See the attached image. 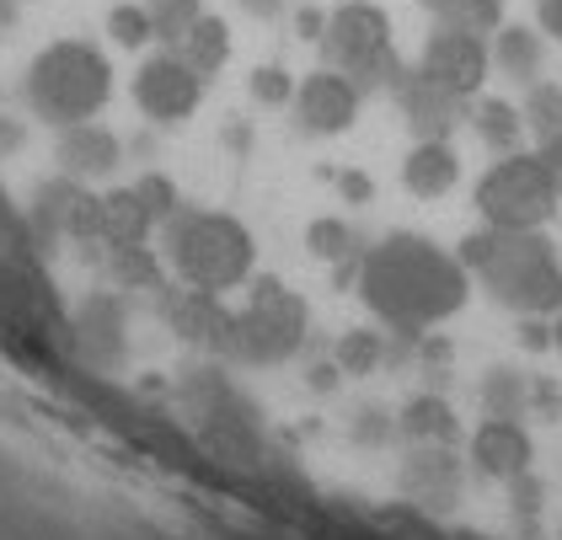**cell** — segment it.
I'll list each match as a JSON object with an SVG mask.
<instances>
[{
  "mask_svg": "<svg viewBox=\"0 0 562 540\" xmlns=\"http://www.w3.org/2000/svg\"><path fill=\"white\" fill-rule=\"evenodd\" d=\"M472 294V273L456 251L429 236L396 230L359 257V300L391 333L424 337L429 327L450 322Z\"/></svg>",
  "mask_w": 562,
  "mask_h": 540,
  "instance_id": "cell-1",
  "label": "cell"
},
{
  "mask_svg": "<svg viewBox=\"0 0 562 540\" xmlns=\"http://www.w3.org/2000/svg\"><path fill=\"white\" fill-rule=\"evenodd\" d=\"M482 290L519 316H558L562 311V257L541 230H476L456 251Z\"/></svg>",
  "mask_w": 562,
  "mask_h": 540,
  "instance_id": "cell-2",
  "label": "cell"
},
{
  "mask_svg": "<svg viewBox=\"0 0 562 540\" xmlns=\"http://www.w3.org/2000/svg\"><path fill=\"white\" fill-rule=\"evenodd\" d=\"M161 251L188 290H241L258 268V241L241 220L220 209H177L161 225Z\"/></svg>",
  "mask_w": 562,
  "mask_h": 540,
  "instance_id": "cell-3",
  "label": "cell"
},
{
  "mask_svg": "<svg viewBox=\"0 0 562 540\" xmlns=\"http://www.w3.org/2000/svg\"><path fill=\"white\" fill-rule=\"evenodd\" d=\"M22 97L33 108V119H44L54 128L87 124L108 108L113 97V65L108 54L87 38H59L27 65L22 76Z\"/></svg>",
  "mask_w": 562,
  "mask_h": 540,
  "instance_id": "cell-4",
  "label": "cell"
},
{
  "mask_svg": "<svg viewBox=\"0 0 562 540\" xmlns=\"http://www.w3.org/2000/svg\"><path fill=\"white\" fill-rule=\"evenodd\" d=\"M562 204V177L541 150H509L476 182V214L493 230H541Z\"/></svg>",
  "mask_w": 562,
  "mask_h": 540,
  "instance_id": "cell-5",
  "label": "cell"
},
{
  "mask_svg": "<svg viewBox=\"0 0 562 540\" xmlns=\"http://www.w3.org/2000/svg\"><path fill=\"white\" fill-rule=\"evenodd\" d=\"M305 333H311V311H305V300L290 284H279V279H252V290H247V305L231 316V353L241 359V364H290L295 353L305 348Z\"/></svg>",
  "mask_w": 562,
  "mask_h": 540,
  "instance_id": "cell-6",
  "label": "cell"
},
{
  "mask_svg": "<svg viewBox=\"0 0 562 540\" xmlns=\"http://www.w3.org/2000/svg\"><path fill=\"white\" fill-rule=\"evenodd\" d=\"M322 54L333 70H344L359 91L375 86H396L402 65L391 48V16L370 0H348L338 11H327V33H322Z\"/></svg>",
  "mask_w": 562,
  "mask_h": 540,
  "instance_id": "cell-7",
  "label": "cell"
},
{
  "mask_svg": "<svg viewBox=\"0 0 562 540\" xmlns=\"http://www.w3.org/2000/svg\"><path fill=\"white\" fill-rule=\"evenodd\" d=\"M182 396H188V407L199 417V434H204L210 450H220V455H231V460L258 455L252 407L241 402V391H236L220 370H193L182 380Z\"/></svg>",
  "mask_w": 562,
  "mask_h": 540,
  "instance_id": "cell-8",
  "label": "cell"
},
{
  "mask_svg": "<svg viewBox=\"0 0 562 540\" xmlns=\"http://www.w3.org/2000/svg\"><path fill=\"white\" fill-rule=\"evenodd\" d=\"M204 86H210V76H199L177 48H161V54H150V59L134 70V108L156 128H177L199 113Z\"/></svg>",
  "mask_w": 562,
  "mask_h": 540,
  "instance_id": "cell-9",
  "label": "cell"
},
{
  "mask_svg": "<svg viewBox=\"0 0 562 540\" xmlns=\"http://www.w3.org/2000/svg\"><path fill=\"white\" fill-rule=\"evenodd\" d=\"M424 81H434L439 91L472 102L476 91L487 86V70H493V48L482 33H467V27H434L418 65H413Z\"/></svg>",
  "mask_w": 562,
  "mask_h": 540,
  "instance_id": "cell-10",
  "label": "cell"
},
{
  "mask_svg": "<svg viewBox=\"0 0 562 540\" xmlns=\"http://www.w3.org/2000/svg\"><path fill=\"white\" fill-rule=\"evenodd\" d=\"M359 86L348 81L344 70H311L301 86H295V124L305 128V134H322V139H333V134H348L353 128V119H359Z\"/></svg>",
  "mask_w": 562,
  "mask_h": 540,
  "instance_id": "cell-11",
  "label": "cell"
},
{
  "mask_svg": "<svg viewBox=\"0 0 562 540\" xmlns=\"http://www.w3.org/2000/svg\"><path fill=\"white\" fill-rule=\"evenodd\" d=\"M70 327H76V348H81V359H91L97 370L124 364V353H130V311H124V300H119L113 290L81 294V300H76Z\"/></svg>",
  "mask_w": 562,
  "mask_h": 540,
  "instance_id": "cell-12",
  "label": "cell"
},
{
  "mask_svg": "<svg viewBox=\"0 0 562 540\" xmlns=\"http://www.w3.org/2000/svg\"><path fill=\"white\" fill-rule=\"evenodd\" d=\"M530 460H536V445H530V434L519 428V417H487L472 434V465L482 476H493V482L525 476Z\"/></svg>",
  "mask_w": 562,
  "mask_h": 540,
  "instance_id": "cell-13",
  "label": "cell"
},
{
  "mask_svg": "<svg viewBox=\"0 0 562 540\" xmlns=\"http://www.w3.org/2000/svg\"><path fill=\"white\" fill-rule=\"evenodd\" d=\"M396 102H402V119L407 128L418 134V139H450V128L461 124V97H450V91H439L434 81H424L418 70H402L396 76Z\"/></svg>",
  "mask_w": 562,
  "mask_h": 540,
  "instance_id": "cell-14",
  "label": "cell"
},
{
  "mask_svg": "<svg viewBox=\"0 0 562 540\" xmlns=\"http://www.w3.org/2000/svg\"><path fill=\"white\" fill-rule=\"evenodd\" d=\"M231 316L225 311V294H210V290H182L167 294V322L182 342H199V348H225L231 342Z\"/></svg>",
  "mask_w": 562,
  "mask_h": 540,
  "instance_id": "cell-15",
  "label": "cell"
},
{
  "mask_svg": "<svg viewBox=\"0 0 562 540\" xmlns=\"http://www.w3.org/2000/svg\"><path fill=\"white\" fill-rule=\"evenodd\" d=\"M119 161H124V139H119L108 124L87 119V124L59 128V167H65V177L91 182V177L119 171Z\"/></svg>",
  "mask_w": 562,
  "mask_h": 540,
  "instance_id": "cell-16",
  "label": "cell"
},
{
  "mask_svg": "<svg viewBox=\"0 0 562 540\" xmlns=\"http://www.w3.org/2000/svg\"><path fill=\"white\" fill-rule=\"evenodd\" d=\"M461 182V156L450 150V139H418L402 161V188L413 199H445Z\"/></svg>",
  "mask_w": 562,
  "mask_h": 540,
  "instance_id": "cell-17",
  "label": "cell"
},
{
  "mask_svg": "<svg viewBox=\"0 0 562 540\" xmlns=\"http://www.w3.org/2000/svg\"><path fill=\"white\" fill-rule=\"evenodd\" d=\"M156 225H161V220H156L150 204L139 199V188H119V193H108V199H102V214H97V241H108V247H145Z\"/></svg>",
  "mask_w": 562,
  "mask_h": 540,
  "instance_id": "cell-18",
  "label": "cell"
},
{
  "mask_svg": "<svg viewBox=\"0 0 562 540\" xmlns=\"http://www.w3.org/2000/svg\"><path fill=\"white\" fill-rule=\"evenodd\" d=\"M493 70L498 76H509V81L530 86L541 81V65H547V43H541V33L536 27H519V22H504L498 33H493Z\"/></svg>",
  "mask_w": 562,
  "mask_h": 540,
  "instance_id": "cell-19",
  "label": "cell"
},
{
  "mask_svg": "<svg viewBox=\"0 0 562 540\" xmlns=\"http://www.w3.org/2000/svg\"><path fill=\"white\" fill-rule=\"evenodd\" d=\"M402 482H407V493H418L424 503H450L456 487H461V465L445 455V445H418L413 460H407V471H402Z\"/></svg>",
  "mask_w": 562,
  "mask_h": 540,
  "instance_id": "cell-20",
  "label": "cell"
},
{
  "mask_svg": "<svg viewBox=\"0 0 562 540\" xmlns=\"http://www.w3.org/2000/svg\"><path fill=\"white\" fill-rule=\"evenodd\" d=\"M472 128L487 150L509 156V150H519V139H525V113H519L515 102H504V97H482L472 108Z\"/></svg>",
  "mask_w": 562,
  "mask_h": 540,
  "instance_id": "cell-21",
  "label": "cell"
},
{
  "mask_svg": "<svg viewBox=\"0 0 562 540\" xmlns=\"http://www.w3.org/2000/svg\"><path fill=\"white\" fill-rule=\"evenodd\" d=\"M396 434H407L413 445H450L456 439V413H450L445 396H413L396 417Z\"/></svg>",
  "mask_w": 562,
  "mask_h": 540,
  "instance_id": "cell-22",
  "label": "cell"
},
{
  "mask_svg": "<svg viewBox=\"0 0 562 540\" xmlns=\"http://www.w3.org/2000/svg\"><path fill=\"white\" fill-rule=\"evenodd\" d=\"M177 54H182V59H188L199 76H215L220 65L231 59V27H225L220 16H210V11H204V16H199V22L182 33Z\"/></svg>",
  "mask_w": 562,
  "mask_h": 540,
  "instance_id": "cell-23",
  "label": "cell"
},
{
  "mask_svg": "<svg viewBox=\"0 0 562 540\" xmlns=\"http://www.w3.org/2000/svg\"><path fill=\"white\" fill-rule=\"evenodd\" d=\"M434 27H467V33H498L504 27V0H424Z\"/></svg>",
  "mask_w": 562,
  "mask_h": 540,
  "instance_id": "cell-24",
  "label": "cell"
},
{
  "mask_svg": "<svg viewBox=\"0 0 562 540\" xmlns=\"http://www.w3.org/2000/svg\"><path fill=\"white\" fill-rule=\"evenodd\" d=\"M530 380L519 370H487L482 374V407H487V417H525V407H530Z\"/></svg>",
  "mask_w": 562,
  "mask_h": 540,
  "instance_id": "cell-25",
  "label": "cell"
},
{
  "mask_svg": "<svg viewBox=\"0 0 562 540\" xmlns=\"http://www.w3.org/2000/svg\"><path fill=\"white\" fill-rule=\"evenodd\" d=\"M519 113H525V128H530L536 139H558L562 134V81H530Z\"/></svg>",
  "mask_w": 562,
  "mask_h": 540,
  "instance_id": "cell-26",
  "label": "cell"
},
{
  "mask_svg": "<svg viewBox=\"0 0 562 540\" xmlns=\"http://www.w3.org/2000/svg\"><path fill=\"white\" fill-rule=\"evenodd\" d=\"M381 359H386V333H375V327H353L333 348V364L344 374H375Z\"/></svg>",
  "mask_w": 562,
  "mask_h": 540,
  "instance_id": "cell-27",
  "label": "cell"
},
{
  "mask_svg": "<svg viewBox=\"0 0 562 540\" xmlns=\"http://www.w3.org/2000/svg\"><path fill=\"white\" fill-rule=\"evenodd\" d=\"M305 247H311L316 262H348V257L359 251V236H353V225H348V220L322 214V220H311V225H305Z\"/></svg>",
  "mask_w": 562,
  "mask_h": 540,
  "instance_id": "cell-28",
  "label": "cell"
},
{
  "mask_svg": "<svg viewBox=\"0 0 562 540\" xmlns=\"http://www.w3.org/2000/svg\"><path fill=\"white\" fill-rule=\"evenodd\" d=\"M145 11H150V22H156V38H167L177 48L182 33L204 16V0H145Z\"/></svg>",
  "mask_w": 562,
  "mask_h": 540,
  "instance_id": "cell-29",
  "label": "cell"
},
{
  "mask_svg": "<svg viewBox=\"0 0 562 540\" xmlns=\"http://www.w3.org/2000/svg\"><path fill=\"white\" fill-rule=\"evenodd\" d=\"M108 38L119 43V48H145V43L156 38V22H150V11H145V5L119 0V5L108 11Z\"/></svg>",
  "mask_w": 562,
  "mask_h": 540,
  "instance_id": "cell-30",
  "label": "cell"
},
{
  "mask_svg": "<svg viewBox=\"0 0 562 540\" xmlns=\"http://www.w3.org/2000/svg\"><path fill=\"white\" fill-rule=\"evenodd\" d=\"M295 76L284 70V65H258L252 76H247V97L258 102V108H290L295 102Z\"/></svg>",
  "mask_w": 562,
  "mask_h": 540,
  "instance_id": "cell-31",
  "label": "cell"
},
{
  "mask_svg": "<svg viewBox=\"0 0 562 540\" xmlns=\"http://www.w3.org/2000/svg\"><path fill=\"white\" fill-rule=\"evenodd\" d=\"M113 268H119V290H124V284H130V290H150V284L161 279L150 247H113Z\"/></svg>",
  "mask_w": 562,
  "mask_h": 540,
  "instance_id": "cell-32",
  "label": "cell"
},
{
  "mask_svg": "<svg viewBox=\"0 0 562 540\" xmlns=\"http://www.w3.org/2000/svg\"><path fill=\"white\" fill-rule=\"evenodd\" d=\"M134 188H139V199L150 204V214H156L161 225H167V220H172L177 209H182V199H177V182H172V177H161V171H150V177H139Z\"/></svg>",
  "mask_w": 562,
  "mask_h": 540,
  "instance_id": "cell-33",
  "label": "cell"
},
{
  "mask_svg": "<svg viewBox=\"0 0 562 540\" xmlns=\"http://www.w3.org/2000/svg\"><path fill=\"white\" fill-rule=\"evenodd\" d=\"M391 434H396V417H391L386 407H359V413H353V439H359V445H386Z\"/></svg>",
  "mask_w": 562,
  "mask_h": 540,
  "instance_id": "cell-34",
  "label": "cell"
},
{
  "mask_svg": "<svg viewBox=\"0 0 562 540\" xmlns=\"http://www.w3.org/2000/svg\"><path fill=\"white\" fill-rule=\"evenodd\" d=\"M333 182H338V193H344L348 204H370L375 199V182L364 171H333Z\"/></svg>",
  "mask_w": 562,
  "mask_h": 540,
  "instance_id": "cell-35",
  "label": "cell"
},
{
  "mask_svg": "<svg viewBox=\"0 0 562 540\" xmlns=\"http://www.w3.org/2000/svg\"><path fill=\"white\" fill-rule=\"evenodd\" d=\"M509 487H515V514H536V508H541V482H536L530 471H525V476H515Z\"/></svg>",
  "mask_w": 562,
  "mask_h": 540,
  "instance_id": "cell-36",
  "label": "cell"
},
{
  "mask_svg": "<svg viewBox=\"0 0 562 540\" xmlns=\"http://www.w3.org/2000/svg\"><path fill=\"white\" fill-rule=\"evenodd\" d=\"M536 27L562 43V0H536Z\"/></svg>",
  "mask_w": 562,
  "mask_h": 540,
  "instance_id": "cell-37",
  "label": "cell"
},
{
  "mask_svg": "<svg viewBox=\"0 0 562 540\" xmlns=\"http://www.w3.org/2000/svg\"><path fill=\"white\" fill-rule=\"evenodd\" d=\"M519 348H552V327H547V316H525V327H519Z\"/></svg>",
  "mask_w": 562,
  "mask_h": 540,
  "instance_id": "cell-38",
  "label": "cell"
},
{
  "mask_svg": "<svg viewBox=\"0 0 562 540\" xmlns=\"http://www.w3.org/2000/svg\"><path fill=\"white\" fill-rule=\"evenodd\" d=\"M295 27H301V38L322 43V33H327V11H316V5H301V11H295Z\"/></svg>",
  "mask_w": 562,
  "mask_h": 540,
  "instance_id": "cell-39",
  "label": "cell"
},
{
  "mask_svg": "<svg viewBox=\"0 0 562 540\" xmlns=\"http://www.w3.org/2000/svg\"><path fill=\"white\" fill-rule=\"evenodd\" d=\"M247 16H258V22H273L279 11H284V0H236Z\"/></svg>",
  "mask_w": 562,
  "mask_h": 540,
  "instance_id": "cell-40",
  "label": "cell"
},
{
  "mask_svg": "<svg viewBox=\"0 0 562 540\" xmlns=\"http://www.w3.org/2000/svg\"><path fill=\"white\" fill-rule=\"evenodd\" d=\"M338 364H316V370H311V391H333V385H338Z\"/></svg>",
  "mask_w": 562,
  "mask_h": 540,
  "instance_id": "cell-41",
  "label": "cell"
},
{
  "mask_svg": "<svg viewBox=\"0 0 562 540\" xmlns=\"http://www.w3.org/2000/svg\"><path fill=\"white\" fill-rule=\"evenodd\" d=\"M16 16H22V0H0V33H11Z\"/></svg>",
  "mask_w": 562,
  "mask_h": 540,
  "instance_id": "cell-42",
  "label": "cell"
},
{
  "mask_svg": "<svg viewBox=\"0 0 562 540\" xmlns=\"http://www.w3.org/2000/svg\"><path fill=\"white\" fill-rule=\"evenodd\" d=\"M541 156H547V161H552V171L562 177V134H558V139H541Z\"/></svg>",
  "mask_w": 562,
  "mask_h": 540,
  "instance_id": "cell-43",
  "label": "cell"
},
{
  "mask_svg": "<svg viewBox=\"0 0 562 540\" xmlns=\"http://www.w3.org/2000/svg\"><path fill=\"white\" fill-rule=\"evenodd\" d=\"M552 348H562V311H558V322H552Z\"/></svg>",
  "mask_w": 562,
  "mask_h": 540,
  "instance_id": "cell-44",
  "label": "cell"
}]
</instances>
